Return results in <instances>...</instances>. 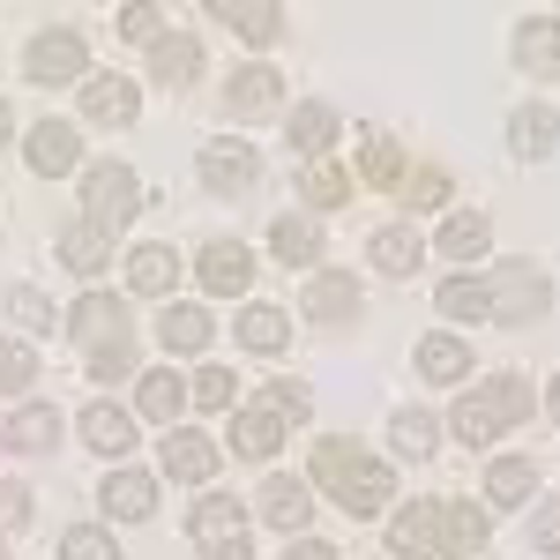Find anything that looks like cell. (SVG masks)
Wrapping results in <instances>:
<instances>
[{"label": "cell", "mask_w": 560, "mask_h": 560, "mask_svg": "<svg viewBox=\"0 0 560 560\" xmlns=\"http://www.w3.org/2000/svg\"><path fill=\"white\" fill-rule=\"evenodd\" d=\"M486 300H493V322H538L546 306H553V284H546V269L538 261H501L493 277H486Z\"/></svg>", "instance_id": "277c9868"}, {"label": "cell", "mask_w": 560, "mask_h": 560, "mask_svg": "<svg viewBox=\"0 0 560 560\" xmlns=\"http://www.w3.org/2000/svg\"><path fill=\"white\" fill-rule=\"evenodd\" d=\"M530 411H538V404H530V388H523L516 374H493V382L464 388L448 419H456V441H464V448H486V441H501L509 427H523Z\"/></svg>", "instance_id": "7a4b0ae2"}, {"label": "cell", "mask_w": 560, "mask_h": 560, "mask_svg": "<svg viewBox=\"0 0 560 560\" xmlns=\"http://www.w3.org/2000/svg\"><path fill=\"white\" fill-rule=\"evenodd\" d=\"M68 337L90 351H105V345H135V329H128V300H113V292H90V300L68 306Z\"/></svg>", "instance_id": "8992f818"}, {"label": "cell", "mask_w": 560, "mask_h": 560, "mask_svg": "<svg viewBox=\"0 0 560 560\" xmlns=\"http://www.w3.org/2000/svg\"><path fill=\"white\" fill-rule=\"evenodd\" d=\"M202 411H232V366H202L195 374V388H187Z\"/></svg>", "instance_id": "f6af8a7d"}, {"label": "cell", "mask_w": 560, "mask_h": 560, "mask_svg": "<svg viewBox=\"0 0 560 560\" xmlns=\"http://www.w3.org/2000/svg\"><path fill=\"white\" fill-rule=\"evenodd\" d=\"M306 322H322V329H345L351 314H359V277H345V269H322L314 284H306Z\"/></svg>", "instance_id": "7c38bea8"}, {"label": "cell", "mask_w": 560, "mask_h": 560, "mask_svg": "<svg viewBox=\"0 0 560 560\" xmlns=\"http://www.w3.org/2000/svg\"><path fill=\"white\" fill-rule=\"evenodd\" d=\"M300 195L314 202V210H345V202H351V173H345V165H329V158H322V165H306Z\"/></svg>", "instance_id": "ab89813d"}, {"label": "cell", "mask_w": 560, "mask_h": 560, "mask_svg": "<svg viewBox=\"0 0 560 560\" xmlns=\"http://www.w3.org/2000/svg\"><path fill=\"white\" fill-rule=\"evenodd\" d=\"M486 240H493V224H486V210H448V224H441V255L448 261H471V255H486Z\"/></svg>", "instance_id": "1f68e13d"}, {"label": "cell", "mask_w": 560, "mask_h": 560, "mask_svg": "<svg viewBox=\"0 0 560 560\" xmlns=\"http://www.w3.org/2000/svg\"><path fill=\"white\" fill-rule=\"evenodd\" d=\"M284 345H292V314H284V306H269V300L240 306V351H255V359H277Z\"/></svg>", "instance_id": "cb8c5ba5"}, {"label": "cell", "mask_w": 560, "mask_h": 560, "mask_svg": "<svg viewBox=\"0 0 560 560\" xmlns=\"http://www.w3.org/2000/svg\"><path fill=\"white\" fill-rule=\"evenodd\" d=\"M97 509H105L113 523H150L158 516V478L135 471V464H120V471L97 486Z\"/></svg>", "instance_id": "30bf717a"}, {"label": "cell", "mask_w": 560, "mask_h": 560, "mask_svg": "<svg viewBox=\"0 0 560 560\" xmlns=\"http://www.w3.org/2000/svg\"><path fill=\"white\" fill-rule=\"evenodd\" d=\"M530 486H538V464H523V456L486 464V501H493V509H516V501H530Z\"/></svg>", "instance_id": "836d02e7"}, {"label": "cell", "mask_w": 560, "mask_h": 560, "mask_svg": "<svg viewBox=\"0 0 560 560\" xmlns=\"http://www.w3.org/2000/svg\"><path fill=\"white\" fill-rule=\"evenodd\" d=\"M345 135V120H337V105H322V97H306L300 113L284 120V142H292V158H314L322 165V150Z\"/></svg>", "instance_id": "2e32d148"}, {"label": "cell", "mask_w": 560, "mask_h": 560, "mask_svg": "<svg viewBox=\"0 0 560 560\" xmlns=\"http://www.w3.org/2000/svg\"><path fill=\"white\" fill-rule=\"evenodd\" d=\"M8 135H15V113H8V97H0V142H8Z\"/></svg>", "instance_id": "db71d44e"}, {"label": "cell", "mask_w": 560, "mask_h": 560, "mask_svg": "<svg viewBox=\"0 0 560 560\" xmlns=\"http://www.w3.org/2000/svg\"><path fill=\"white\" fill-rule=\"evenodd\" d=\"M60 560H120V538L105 523H75V530H60Z\"/></svg>", "instance_id": "b9f144b4"}, {"label": "cell", "mask_w": 560, "mask_h": 560, "mask_svg": "<svg viewBox=\"0 0 560 560\" xmlns=\"http://www.w3.org/2000/svg\"><path fill=\"white\" fill-rule=\"evenodd\" d=\"M419 255H427V240H419L404 217H396V224H382V232L366 240V261H374L382 277H411V269H419Z\"/></svg>", "instance_id": "d4e9b609"}, {"label": "cell", "mask_w": 560, "mask_h": 560, "mask_svg": "<svg viewBox=\"0 0 560 560\" xmlns=\"http://www.w3.org/2000/svg\"><path fill=\"white\" fill-rule=\"evenodd\" d=\"M128 292L135 300H165V292H179V255L165 247V240H142L128 255Z\"/></svg>", "instance_id": "9a60e30c"}, {"label": "cell", "mask_w": 560, "mask_h": 560, "mask_svg": "<svg viewBox=\"0 0 560 560\" xmlns=\"http://www.w3.org/2000/svg\"><path fill=\"white\" fill-rule=\"evenodd\" d=\"M433 306H441L448 322H493V300H486V284H478V277H448V284L433 292Z\"/></svg>", "instance_id": "8d00e7d4"}, {"label": "cell", "mask_w": 560, "mask_h": 560, "mask_svg": "<svg viewBox=\"0 0 560 560\" xmlns=\"http://www.w3.org/2000/svg\"><path fill=\"white\" fill-rule=\"evenodd\" d=\"M31 382H38V359H31V345L0 337V396H23Z\"/></svg>", "instance_id": "ee69618b"}, {"label": "cell", "mask_w": 560, "mask_h": 560, "mask_svg": "<svg viewBox=\"0 0 560 560\" xmlns=\"http://www.w3.org/2000/svg\"><path fill=\"white\" fill-rule=\"evenodd\" d=\"M516 68L523 75H560V15H530V23H516Z\"/></svg>", "instance_id": "ffe728a7"}, {"label": "cell", "mask_w": 560, "mask_h": 560, "mask_svg": "<svg viewBox=\"0 0 560 560\" xmlns=\"http://www.w3.org/2000/svg\"><path fill=\"white\" fill-rule=\"evenodd\" d=\"M261 516L277 523L284 538H300L306 516H314V493H306L300 478H269V493H261Z\"/></svg>", "instance_id": "f546056e"}, {"label": "cell", "mask_w": 560, "mask_h": 560, "mask_svg": "<svg viewBox=\"0 0 560 560\" xmlns=\"http://www.w3.org/2000/svg\"><path fill=\"white\" fill-rule=\"evenodd\" d=\"M195 173H202L210 195H247V187L261 179V150H255V142H240V135H217V142H202Z\"/></svg>", "instance_id": "5b68a950"}, {"label": "cell", "mask_w": 560, "mask_h": 560, "mask_svg": "<svg viewBox=\"0 0 560 560\" xmlns=\"http://www.w3.org/2000/svg\"><path fill=\"white\" fill-rule=\"evenodd\" d=\"M388 553L396 560H448L441 553V501H411L388 516Z\"/></svg>", "instance_id": "ba28073f"}, {"label": "cell", "mask_w": 560, "mask_h": 560, "mask_svg": "<svg viewBox=\"0 0 560 560\" xmlns=\"http://www.w3.org/2000/svg\"><path fill=\"white\" fill-rule=\"evenodd\" d=\"M0 448H15V456H52V448H60V411H52V404H23V411L0 427Z\"/></svg>", "instance_id": "e0dca14e"}, {"label": "cell", "mask_w": 560, "mask_h": 560, "mask_svg": "<svg viewBox=\"0 0 560 560\" xmlns=\"http://www.w3.org/2000/svg\"><path fill=\"white\" fill-rule=\"evenodd\" d=\"M419 374H427V382H464V374H471V345H464V337H448V329H433V337H419Z\"/></svg>", "instance_id": "f1b7e54d"}, {"label": "cell", "mask_w": 560, "mask_h": 560, "mask_svg": "<svg viewBox=\"0 0 560 560\" xmlns=\"http://www.w3.org/2000/svg\"><path fill=\"white\" fill-rule=\"evenodd\" d=\"M553 142H560V113L553 105H516V113H509V150H516L523 165L553 158Z\"/></svg>", "instance_id": "d6986e66"}, {"label": "cell", "mask_w": 560, "mask_h": 560, "mask_svg": "<svg viewBox=\"0 0 560 560\" xmlns=\"http://www.w3.org/2000/svg\"><path fill=\"white\" fill-rule=\"evenodd\" d=\"M486 538H493V516L478 509V501H441V553H486Z\"/></svg>", "instance_id": "603a6c76"}, {"label": "cell", "mask_w": 560, "mask_h": 560, "mask_svg": "<svg viewBox=\"0 0 560 560\" xmlns=\"http://www.w3.org/2000/svg\"><path fill=\"white\" fill-rule=\"evenodd\" d=\"M60 261H68V269H75V277H97V269H105V261H113V240H105V232H97V224H83V217H75V224H68V232H60Z\"/></svg>", "instance_id": "d6a6232c"}, {"label": "cell", "mask_w": 560, "mask_h": 560, "mask_svg": "<svg viewBox=\"0 0 560 560\" xmlns=\"http://www.w3.org/2000/svg\"><path fill=\"white\" fill-rule=\"evenodd\" d=\"M396 195H404V210L419 217V210H441V202L456 195V179L441 173V165H419V173H404V187H396Z\"/></svg>", "instance_id": "60d3db41"}, {"label": "cell", "mask_w": 560, "mask_h": 560, "mask_svg": "<svg viewBox=\"0 0 560 560\" xmlns=\"http://www.w3.org/2000/svg\"><path fill=\"white\" fill-rule=\"evenodd\" d=\"M284 448V419L269 411V404H247L240 419H232V456H247V464H269Z\"/></svg>", "instance_id": "7402d4cb"}, {"label": "cell", "mask_w": 560, "mask_h": 560, "mask_svg": "<svg viewBox=\"0 0 560 560\" xmlns=\"http://www.w3.org/2000/svg\"><path fill=\"white\" fill-rule=\"evenodd\" d=\"M120 38L158 45V38H165V15H158V8H128V15H120Z\"/></svg>", "instance_id": "7dc6e473"}, {"label": "cell", "mask_w": 560, "mask_h": 560, "mask_svg": "<svg viewBox=\"0 0 560 560\" xmlns=\"http://www.w3.org/2000/svg\"><path fill=\"white\" fill-rule=\"evenodd\" d=\"M165 478H179V486H210L217 478V448L195 427H173L165 433Z\"/></svg>", "instance_id": "44dd1931"}, {"label": "cell", "mask_w": 560, "mask_h": 560, "mask_svg": "<svg viewBox=\"0 0 560 560\" xmlns=\"http://www.w3.org/2000/svg\"><path fill=\"white\" fill-rule=\"evenodd\" d=\"M90 68V45H83V31H38V38H31V52H23V75H31V83H75V75H83Z\"/></svg>", "instance_id": "52a82bcc"}, {"label": "cell", "mask_w": 560, "mask_h": 560, "mask_svg": "<svg viewBox=\"0 0 560 560\" xmlns=\"http://www.w3.org/2000/svg\"><path fill=\"white\" fill-rule=\"evenodd\" d=\"M261 404H269L277 419H284V411H300V419L314 411V396H306V382H269V388H261Z\"/></svg>", "instance_id": "bcb514c9"}, {"label": "cell", "mask_w": 560, "mask_h": 560, "mask_svg": "<svg viewBox=\"0 0 560 560\" xmlns=\"http://www.w3.org/2000/svg\"><path fill=\"white\" fill-rule=\"evenodd\" d=\"M75 433H83V448H97V456H128L135 448V419L120 411V404H90Z\"/></svg>", "instance_id": "83f0119b"}, {"label": "cell", "mask_w": 560, "mask_h": 560, "mask_svg": "<svg viewBox=\"0 0 560 560\" xmlns=\"http://www.w3.org/2000/svg\"><path fill=\"white\" fill-rule=\"evenodd\" d=\"M135 210H142V179H135L120 158H105V165L83 173V224H97V232L113 240V232L135 224Z\"/></svg>", "instance_id": "3957f363"}, {"label": "cell", "mask_w": 560, "mask_h": 560, "mask_svg": "<svg viewBox=\"0 0 560 560\" xmlns=\"http://www.w3.org/2000/svg\"><path fill=\"white\" fill-rule=\"evenodd\" d=\"M83 366H90V374H97V382H120V374H128V366H135V345H105V351H90Z\"/></svg>", "instance_id": "c3c4849f"}, {"label": "cell", "mask_w": 560, "mask_h": 560, "mask_svg": "<svg viewBox=\"0 0 560 560\" xmlns=\"http://www.w3.org/2000/svg\"><path fill=\"white\" fill-rule=\"evenodd\" d=\"M0 560H8V553H0Z\"/></svg>", "instance_id": "9f6ffc18"}, {"label": "cell", "mask_w": 560, "mask_h": 560, "mask_svg": "<svg viewBox=\"0 0 560 560\" xmlns=\"http://www.w3.org/2000/svg\"><path fill=\"white\" fill-rule=\"evenodd\" d=\"M202 560H255V546L232 530V538H210V546H202Z\"/></svg>", "instance_id": "816d5d0a"}, {"label": "cell", "mask_w": 560, "mask_h": 560, "mask_svg": "<svg viewBox=\"0 0 560 560\" xmlns=\"http://www.w3.org/2000/svg\"><path fill=\"white\" fill-rule=\"evenodd\" d=\"M179 404H187V388H179V374H142V388H135V411L142 419H179Z\"/></svg>", "instance_id": "f35d334b"}, {"label": "cell", "mask_w": 560, "mask_h": 560, "mask_svg": "<svg viewBox=\"0 0 560 560\" xmlns=\"http://www.w3.org/2000/svg\"><path fill=\"white\" fill-rule=\"evenodd\" d=\"M8 314H15V329H31V337L60 329V314H52V300H45L38 284H15V292H8Z\"/></svg>", "instance_id": "7bdbcfd3"}, {"label": "cell", "mask_w": 560, "mask_h": 560, "mask_svg": "<svg viewBox=\"0 0 560 560\" xmlns=\"http://www.w3.org/2000/svg\"><path fill=\"white\" fill-rule=\"evenodd\" d=\"M210 15L224 23V31H232V38H247V45H277V38H284V8H255V0H217Z\"/></svg>", "instance_id": "484cf974"}, {"label": "cell", "mask_w": 560, "mask_h": 560, "mask_svg": "<svg viewBox=\"0 0 560 560\" xmlns=\"http://www.w3.org/2000/svg\"><path fill=\"white\" fill-rule=\"evenodd\" d=\"M388 441H396V456H419L427 464L433 448H441V427H433V411H396L388 419Z\"/></svg>", "instance_id": "74e56055"}, {"label": "cell", "mask_w": 560, "mask_h": 560, "mask_svg": "<svg viewBox=\"0 0 560 560\" xmlns=\"http://www.w3.org/2000/svg\"><path fill=\"white\" fill-rule=\"evenodd\" d=\"M314 478H322V493L345 509V516H382L388 493H396V471H388L374 448H359V441H322L314 448Z\"/></svg>", "instance_id": "6da1fadb"}, {"label": "cell", "mask_w": 560, "mask_h": 560, "mask_svg": "<svg viewBox=\"0 0 560 560\" xmlns=\"http://www.w3.org/2000/svg\"><path fill=\"white\" fill-rule=\"evenodd\" d=\"M284 560H337V553H329V546H322V538H306V530H300V538H292V546H284Z\"/></svg>", "instance_id": "f5cc1de1"}, {"label": "cell", "mask_w": 560, "mask_h": 560, "mask_svg": "<svg viewBox=\"0 0 560 560\" xmlns=\"http://www.w3.org/2000/svg\"><path fill=\"white\" fill-rule=\"evenodd\" d=\"M195 75H202V38H187V31H165V38L150 45V83L187 90Z\"/></svg>", "instance_id": "ac0fdd59"}, {"label": "cell", "mask_w": 560, "mask_h": 560, "mask_svg": "<svg viewBox=\"0 0 560 560\" xmlns=\"http://www.w3.org/2000/svg\"><path fill=\"white\" fill-rule=\"evenodd\" d=\"M195 277H202V292H210V300H240V292L255 284V255H247L240 240H210L202 261H195Z\"/></svg>", "instance_id": "9c48e42d"}, {"label": "cell", "mask_w": 560, "mask_h": 560, "mask_svg": "<svg viewBox=\"0 0 560 560\" xmlns=\"http://www.w3.org/2000/svg\"><path fill=\"white\" fill-rule=\"evenodd\" d=\"M232 530H247L240 501H232V493H202V501H195V516H187V538H202V546H210V538H232Z\"/></svg>", "instance_id": "e575fe53"}, {"label": "cell", "mask_w": 560, "mask_h": 560, "mask_svg": "<svg viewBox=\"0 0 560 560\" xmlns=\"http://www.w3.org/2000/svg\"><path fill=\"white\" fill-rule=\"evenodd\" d=\"M404 173H411V165H404V150H396L388 135H366V142H359V179H366V187H404Z\"/></svg>", "instance_id": "d590c367"}, {"label": "cell", "mask_w": 560, "mask_h": 560, "mask_svg": "<svg viewBox=\"0 0 560 560\" xmlns=\"http://www.w3.org/2000/svg\"><path fill=\"white\" fill-rule=\"evenodd\" d=\"M23 523H31V493L15 478H0V530H23Z\"/></svg>", "instance_id": "681fc988"}, {"label": "cell", "mask_w": 560, "mask_h": 560, "mask_svg": "<svg viewBox=\"0 0 560 560\" xmlns=\"http://www.w3.org/2000/svg\"><path fill=\"white\" fill-rule=\"evenodd\" d=\"M23 150H31V173H38V179H60V173H75V165H83V142H75L68 120H38Z\"/></svg>", "instance_id": "5bb4252c"}, {"label": "cell", "mask_w": 560, "mask_h": 560, "mask_svg": "<svg viewBox=\"0 0 560 560\" xmlns=\"http://www.w3.org/2000/svg\"><path fill=\"white\" fill-rule=\"evenodd\" d=\"M530 546H546V553H560V501H546V509L530 516Z\"/></svg>", "instance_id": "f907efd6"}, {"label": "cell", "mask_w": 560, "mask_h": 560, "mask_svg": "<svg viewBox=\"0 0 560 560\" xmlns=\"http://www.w3.org/2000/svg\"><path fill=\"white\" fill-rule=\"evenodd\" d=\"M269 255L284 261V269H314L322 261V224L314 217H277L269 224Z\"/></svg>", "instance_id": "4316f807"}, {"label": "cell", "mask_w": 560, "mask_h": 560, "mask_svg": "<svg viewBox=\"0 0 560 560\" xmlns=\"http://www.w3.org/2000/svg\"><path fill=\"white\" fill-rule=\"evenodd\" d=\"M224 105H232L240 120H261V113H277V105H284V75H277L269 60H247V68L224 83Z\"/></svg>", "instance_id": "8fae6325"}, {"label": "cell", "mask_w": 560, "mask_h": 560, "mask_svg": "<svg viewBox=\"0 0 560 560\" xmlns=\"http://www.w3.org/2000/svg\"><path fill=\"white\" fill-rule=\"evenodd\" d=\"M546 411H553V419H560V374H553V388H546Z\"/></svg>", "instance_id": "11a10c76"}, {"label": "cell", "mask_w": 560, "mask_h": 560, "mask_svg": "<svg viewBox=\"0 0 560 560\" xmlns=\"http://www.w3.org/2000/svg\"><path fill=\"white\" fill-rule=\"evenodd\" d=\"M158 345L165 351H187V359H195V351L210 345V306H165V322H158Z\"/></svg>", "instance_id": "4dcf8cb0"}, {"label": "cell", "mask_w": 560, "mask_h": 560, "mask_svg": "<svg viewBox=\"0 0 560 560\" xmlns=\"http://www.w3.org/2000/svg\"><path fill=\"white\" fill-rule=\"evenodd\" d=\"M135 105H142V90H135L128 75H90L83 83V120L90 128H128Z\"/></svg>", "instance_id": "4fadbf2b"}]
</instances>
